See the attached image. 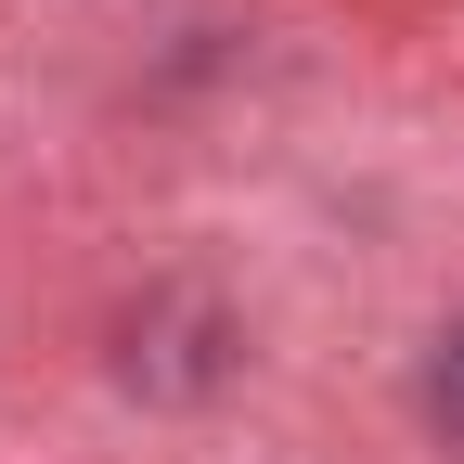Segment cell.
Segmentation results:
<instances>
[{"mask_svg":"<svg viewBox=\"0 0 464 464\" xmlns=\"http://www.w3.org/2000/svg\"><path fill=\"white\" fill-rule=\"evenodd\" d=\"M426 413L451 426V451H464V323L439 335V362H426Z\"/></svg>","mask_w":464,"mask_h":464,"instance_id":"obj_1","label":"cell"}]
</instances>
